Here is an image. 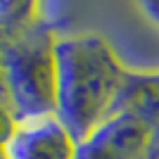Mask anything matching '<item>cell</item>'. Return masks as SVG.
Listing matches in <instances>:
<instances>
[{
    "mask_svg": "<svg viewBox=\"0 0 159 159\" xmlns=\"http://www.w3.org/2000/svg\"><path fill=\"white\" fill-rule=\"evenodd\" d=\"M57 119L71 138L86 140L114 98V62L95 38H64L55 43Z\"/></svg>",
    "mask_w": 159,
    "mask_h": 159,
    "instance_id": "1",
    "label": "cell"
},
{
    "mask_svg": "<svg viewBox=\"0 0 159 159\" xmlns=\"http://www.w3.org/2000/svg\"><path fill=\"white\" fill-rule=\"evenodd\" d=\"M7 159H74L71 133L62 126L57 114L21 121L5 145Z\"/></svg>",
    "mask_w": 159,
    "mask_h": 159,
    "instance_id": "2",
    "label": "cell"
},
{
    "mask_svg": "<svg viewBox=\"0 0 159 159\" xmlns=\"http://www.w3.org/2000/svg\"><path fill=\"white\" fill-rule=\"evenodd\" d=\"M0 159H7V154H5V147H0Z\"/></svg>",
    "mask_w": 159,
    "mask_h": 159,
    "instance_id": "3",
    "label": "cell"
}]
</instances>
